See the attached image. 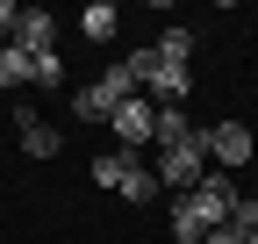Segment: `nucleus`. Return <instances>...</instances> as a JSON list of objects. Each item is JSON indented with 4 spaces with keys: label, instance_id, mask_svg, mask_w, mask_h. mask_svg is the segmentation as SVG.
I'll use <instances>...</instances> for the list:
<instances>
[{
    "label": "nucleus",
    "instance_id": "obj_1",
    "mask_svg": "<svg viewBox=\"0 0 258 244\" xmlns=\"http://www.w3.org/2000/svg\"><path fill=\"white\" fill-rule=\"evenodd\" d=\"M137 94H144V86L129 79V65H108L93 86H79V94H72V115H79V122H108L122 101H137Z\"/></svg>",
    "mask_w": 258,
    "mask_h": 244
},
{
    "label": "nucleus",
    "instance_id": "obj_2",
    "mask_svg": "<svg viewBox=\"0 0 258 244\" xmlns=\"http://www.w3.org/2000/svg\"><path fill=\"white\" fill-rule=\"evenodd\" d=\"M201 179H208V137L201 130H194L186 144H165V158H158V187H201Z\"/></svg>",
    "mask_w": 258,
    "mask_h": 244
},
{
    "label": "nucleus",
    "instance_id": "obj_3",
    "mask_svg": "<svg viewBox=\"0 0 258 244\" xmlns=\"http://www.w3.org/2000/svg\"><path fill=\"white\" fill-rule=\"evenodd\" d=\"M179 201L194 208V216H201V230H222V223L237 216V187H230V179H222V172H208L201 187H186Z\"/></svg>",
    "mask_w": 258,
    "mask_h": 244
},
{
    "label": "nucleus",
    "instance_id": "obj_4",
    "mask_svg": "<svg viewBox=\"0 0 258 244\" xmlns=\"http://www.w3.org/2000/svg\"><path fill=\"white\" fill-rule=\"evenodd\" d=\"M108 130H115L122 144H151V137H158V101H144V94L122 101V108L108 115Z\"/></svg>",
    "mask_w": 258,
    "mask_h": 244
},
{
    "label": "nucleus",
    "instance_id": "obj_5",
    "mask_svg": "<svg viewBox=\"0 0 258 244\" xmlns=\"http://www.w3.org/2000/svg\"><path fill=\"white\" fill-rule=\"evenodd\" d=\"M15 50H29V57L57 50V15H43V8H22V15H15Z\"/></svg>",
    "mask_w": 258,
    "mask_h": 244
},
{
    "label": "nucleus",
    "instance_id": "obj_6",
    "mask_svg": "<svg viewBox=\"0 0 258 244\" xmlns=\"http://www.w3.org/2000/svg\"><path fill=\"white\" fill-rule=\"evenodd\" d=\"M208 137V165H244L251 158V130L244 122H215V130H201Z\"/></svg>",
    "mask_w": 258,
    "mask_h": 244
},
{
    "label": "nucleus",
    "instance_id": "obj_7",
    "mask_svg": "<svg viewBox=\"0 0 258 244\" xmlns=\"http://www.w3.org/2000/svg\"><path fill=\"white\" fill-rule=\"evenodd\" d=\"M15 130H22V151H29V158H57V144H64L36 108H22V115H15Z\"/></svg>",
    "mask_w": 258,
    "mask_h": 244
},
{
    "label": "nucleus",
    "instance_id": "obj_8",
    "mask_svg": "<svg viewBox=\"0 0 258 244\" xmlns=\"http://www.w3.org/2000/svg\"><path fill=\"white\" fill-rule=\"evenodd\" d=\"M0 86H36V57L15 50V43H0Z\"/></svg>",
    "mask_w": 258,
    "mask_h": 244
},
{
    "label": "nucleus",
    "instance_id": "obj_9",
    "mask_svg": "<svg viewBox=\"0 0 258 244\" xmlns=\"http://www.w3.org/2000/svg\"><path fill=\"white\" fill-rule=\"evenodd\" d=\"M115 187H122L129 201H151V194H158V172H151V165H137V158L122 151V179H115Z\"/></svg>",
    "mask_w": 258,
    "mask_h": 244
},
{
    "label": "nucleus",
    "instance_id": "obj_10",
    "mask_svg": "<svg viewBox=\"0 0 258 244\" xmlns=\"http://www.w3.org/2000/svg\"><path fill=\"white\" fill-rule=\"evenodd\" d=\"M122 65H129V79H137V86H158V79H165V57H158V43H151V50H129Z\"/></svg>",
    "mask_w": 258,
    "mask_h": 244
},
{
    "label": "nucleus",
    "instance_id": "obj_11",
    "mask_svg": "<svg viewBox=\"0 0 258 244\" xmlns=\"http://www.w3.org/2000/svg\"><path fill=\"white\" fill-rule=\"evenodd\" d=\"M115 22H122V15L108 8V0H93V8L79 15V29H86V36H93V43H108V36H115Z\"/></svg>",
    "mask_w": 258,
    "mask_h": 244
},
{
    "label": "nucleus",
    "instance_id": "obj_12",
    "mask_svg": "<svg viewBox=\"0 0 258 244\" xmlns=\"http://www.w3.org/2000/svg\"><path fill=\"white\" fill-rule=\"evenodd\" d=\"M186 137H194V122L179 108H158V144H186Z\"/></svg>",
    "mask_w": 258,
    "mask_h": 244
},
{
    "label": "nucleus",
    "instance_id": "obj_13",
    "mask_svg": "<svg viewBox=\"0 0 258 244\" xmlns=\"http://www.w3.org/2000/svg\"><path fill=\"white\" fill-rule=\"evenodd\" d=\"M172 237H179V244H201V237H208V230H201V216H194L186 201H172Z\"/></svg>",
    "mask_w": 258,
    "mask_h": 244
},
{
    "label": "nucleus",
    "instance_id": "obj_14",
    "mask_svg": "<svg viewBox=\"0 0 258 244\" xmlns=\"http://www.w3.org/2000/svg\"><path fill=\"white\" fill-rule=\"evenodd\" d=\"M186 50H194L186 29H165V36H158V57H165V65H186Z\"/></svg>",
    "mask_w": 258,
    "mask_h": 244
},
{
    "label": "nucleus",
    "instance_id": "obj_15",
    "mask_svg": "<svg viewBox=\"0 0 258 244\" xmlns=\"http://www.w3.org/2000/svg\"><path fill=\"white\" fill-rule=\"evenodd\" d=\"M93 179H101V187H115V179H122V151H101V158H93Z\"/></svg>",
    "mask_w": 258,
    "mask_h": 244
},
{
    "label": "nucleus",
    "instance_id": "obj_16",
    "mask_svg": "<svg viewBox=\"0 0 258 244\" xmlns=\"http://www.w3.org/2000/svg\"><path fill=\"white\" fill-rule=\"evenodd\" d=\"M0 43H15V8L0 0Z\"/></svg>",
    "mask_w": 258,
    "mask_h": 244
},
{
    "label": "nucleus",
    "instance_id": "obj_17",
    "mask_svg": "<svg viewBox=\"0 0 258 244\" xmlns=\"http://www.w3.org/2000/svg\"><path fill=\"white\" fill-rule=\"evenodd\" d=\"M201 244H244V237H237V230H230V223H222V230H208V237H201Z\"/></svg>",
    "mask_w": 258,
    "mask_h": 244
},
{
    "label": "nucleus",
    "instance_id": "obj_18",
    "mask_svg": "<svg viewBox=\"0 0 258 244\" xmlns=\"http://www.w3.org/2000/svg\"><path fill=\"white\" fill-rule=\"evenodd\" d=\"M244 244H258V230H251V237H244Z\"/></svg>",
    "mask_w": 258,
    "mask_h": 244
}]
</instances>
